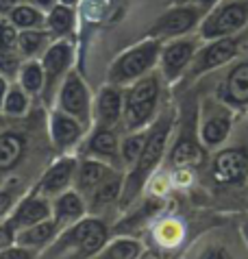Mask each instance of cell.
<instances>
[{"mask_svg": "<svg viewBox=\"0 0 248 259\" xmlns=\"http://www.w3.org/2000/svg\"><path fill=\"white\" fill-rule=\"evenodd\" d=\"M172 128H174V113L170 109L166 113H161V116L148 126V138H146L140 159L135 161V165L127 172V177H124L122 194H120V200H118L122 209H127V207H131L135 203V198L142 194L146 183H148V179L155 175L159 163L163 161V157L168 153V142H170Z\"/></svg>", "mask_w": 248, "mask_h": 259, "instance_id": "cell-1", "label": "cell"}, {"mask_svg": "<svg viewBox=\"0 0 248 259\" xmlns=\"http://www.w3.org/2000/svg\"><path fill=\"white\" fill-rule=\"evenodd\" d=\"M109 240V227L98 215H83L74 225L63 227L55 242L42 250L39 259H87Z\"/></svg>", "mask_w": 248, "mask_h": 259, "instance_id": "cell-2", "label": "cell"}, {"mask_svg": "<svg viewBox=\"0 0 248 259\" xmlns=\"http://www.w3.org/2000/svg\"><path fill=\"white\" fill-rule=\"evenodd\" d=\"M161 74L159 70L148 72L146 76L137 78L129 88H124V111L122 124L127 133L148 128L157 120L159 98H161Z\"/></svg>", "mask_w": 248, "mask_h": 259, "instance_id": "cell-3", "label": "cell"}, {"mask_svg": "<svg viewBox=\"0 0 248 259\" xmlns=\"http://www.w3.org/2000/svg\"><path fill=\"white\" fill-rule=\"evenodd\" d=\"M161 46H163L161 39L144 37L142 41H137V44H133L131 48L122 50L107 70V83L129 88L137 78L146 76L148 72L155 70V66L159 63Z\"/></svg>", "mask_w": 248, "mask_h": 259, "instance_id": "cell-4", "label": "cell"}, {"mask_svg": "<svg viewBox=\"0 0 248 259\" xmlns=\"http://www.w3.org/2000/svg\"><path fill=\"white\" fill-rule=\"evenodd\" d=\"M248 26V0H227L205 13L198 26V39L233 37Z\"/></svg>", "mask_w": 248, "mask_h": 259, "instance_id": "cell-5", "label": "cell"}, {"mask_svg": "<svg viewBox=\"0 0 248 259\" xmlns=\"http://www.w3.org/2000/svg\"><path fill=\"white\" fill-rule=\"evenodd\" d=\"M205 9L196 5H189V3H179L166 9L161 16H159L155 22L150 24L146 37H152V39H177V37H185L192 31L200 26L202 18H205Z\"/></svg>", "mask_w": 248, "mask_h": 259, "instance_id": "cell-6", "label": "cell"}, {"mask_svg": "<svg viewBox=\"0 0 248 259\" xmlns=\"http://www.w3.org/2000/svg\"><path fill=\"white\" fill-rule=\"evenodd\" d=\"M183 122L179 126V138L172 144L168 153V165L170 168H189V165H200L205 161V146L198 138V113L185 109Z\"/></svg>", "mask_w": 248, "mask_h": 259, "instance_id": "cell-7", "label": "cell"}, {"mask_svg": "<svg viewBox=\"0 0 248 259\" xmlns=\"http://www.w3.org/2000/svg\"><path fill=\"white\" fill-rule=\"evenodd\" d=\"M92 105L94 98L90 94V88L83 81V76L78 72L70 70L61 81L59 90H57V109L65 111L68 116L76 118L85 128H90L94 124Z\"/></svg>", "mask_w": 248, "mask_h": 259, "instance_id": "cell-8", "label": "cell"}, {"mask_svg": "<svg viewBox=\"0 0 248 259\" xmlns=\"http://www.w3.org/2000/svg\"><path fill=\"white\" fill-rule=\"evenodd\" d=\"M237 50H239V39L235 35H233V37L209 39L205 46H198V50H196L183 81L192 83L194 78L207 74V72H214L218 68L227 66V63H231L237 57Z\"/></svg>", "mask_w": 248, "mask_h": 259, "instance_id": "cell-9", "label": "cell"}, {"mask_svg": "<svg viewBox=\"0 0 248 259\" xmlns=\"http://www.w3.org/2000/svg\"><path fill=\"white\" fill-rule=\"evenodd\" d=\"M198 46H200L198 37H187V35L163 41L157 66H159V74H161L166 83H177L185 76Z\"/></svg>", "mask_w": 248, "mask_h": 259, "instance_id": "cell-10", "label": "cell"}, {"mask_svg": "<svg viewBox=\"0 0 248 259\" xmlns=\"http://www.w3.org/2000/svg\"><path fill=\"white\" fill-rule=\"evenodd\" d=\"M233 126V109L220 100L216 103H202L198 138L205 148H220L231 135Z\"/></svg>", "mask_w": 248, "mask_h": 259, "instance_id": "cell-11", "label": "cell"}, {"mask_svg": "<svg viewBox=\"0 0 248 259\" xmlns=\"http://www.w3.org/2000/svg\"><path fill=\"white\" fill-rule=\"evenodd\" d=\"M72 59H74V46L70 39H55L46 48V53L39 57L44 74H46L44 98H50L55 94V90H59L65 74L72 70Z\"/></svg>", "mask_w": 248, "mask_h": 259, "instance_id": "cell-12", "label": "cell"}, {"mask_svg": "<svg viewBox=\"0 0 248 259\" xmlns=\"http://www.w3.org/2000/svg\"><path fill=\"white\" fill-rule=\"evenodd\" d=\"M211 177L220 185L242 183L248 177V148L235 146L218 150L211 159Z\"/></svg>", "mask_w": 248, "mask_h": 259, "instance_id": "cell-13", "label": "cell"}, {"mask_svg": "<svg viewBox=\"0 0 248 259\" xmlns=\"http://www.w3.org/2000/svg\"><path fill=\"white\" fill-rule=\"evenodd\" d=\"M83 157H92V159L105 161L113 168L122 170V159H120V140L111 126L94 124V131L90 140L83 146Z\"/></svg>", "mask_w": 248, "mask_h": 259, "instance_id": "cell-14", "label": "cell"}, {"mask_svg": "<svg viewBox=\"0 0 248 259\" xmlns=\"http://www.w3.org/2000/svg\"><path fill=\"white\" fill-rule=\"evenodd\" d=\"M76 163L78 159L72 155H61L53 165H48L46 172L42 175L39 183L35 185V190L44 196H59L61 192L70 190L74 183V172H76Z\"/></svg>", "mask_w": 248, "mask_h": 259, "instance_id": "cell-15", "label": "cell"}, {"mask_svg": "<svg viewBox=\"0 0 248 259\" xmlns=\"http://www.w3.org/2000/svg\"><path fill=\"white\" fill-rule=\"evenodd\" d=\"M46 218H53V203L48 200V196L39 194L35 188L28 194H24L9 213V220L16 225L18 231L37 225V222L46 220Z\"/></svg>", "mask_w": 248, "mask_h": 259, "instance_id": "cell-16", "label": "cell"}, {"mask_svg": "<svg viewBox=\"0 0 248 259\" xmlns=\"http://www.w3.org/2000/svg\"><path fill=\"white\" fill-rule=\"evenodd\" d=\"M48 133L53 140V146L59 153H68L70 148H74L85 135V126L76 118L68 116L61 109H53L48 116Z\"/></svg>", "mask_w": 248, "mask_h": 259, "instance_id": "cell-17", "label": "cell"}, {"mask_svg": "<svg viewBox=\"0 0 248 259\" xmlns=\"http://www.w3.org/2000/svg\"><path fill=\"white\" fill-rule=\"evenodd\" d=\"M122 111H124V88L111 83L103 85L92 105L94 124H103V126L118 124L122 120Z\"/></svg>", "mask_w": 248, "mask_h": 259, "instance_id": "cell-18", "label": "cell"}, {"mask_svg": "<svg viewBox=\"0 0 248 259\" xmlns=\"http://www.w3.org/2000/svg\"><path fill=\"white\" fill-rule=\"evenodd\" d=\"M28 153V135L20 128H3L0 133V183L24 161Z\"/></svg>", "mask_w": 248, "mask_h": 259, "instance_id": "cell-19", "label": "cell"}, {"mask_svg": "<svg viewBox=\"0 0 248 259\" xmlns=\"http://www.w3.org/2000/svg\"><path fill=\"white\" fill-rule=\"evenodd\" d=\"M218 100L231 109L248 107V61L235 63L218 88Z\"/></svg>", "mask_w": 248, "mask_h": 259, "instance_id": "cell-20", "label": "cell"}, {"mask_svg": "<svg viewBox=\"0 0 248 259\" xmlns=\"http://www.w3.org/2000/svg\"><path fill=\"white\" fill-rule=\"evenodd\" d=\"M115 172H120V170L105 163V161L92 159V157H83V159H78V163H76L74 183L72 185H74V190L78 194L87 196V194H92L100 183H105L109 177H113Z\"/></svg>", "mask_w": 248, "mask_h": 259, "instance_id": "cell-21", "label": "cell"}, {"mask_svg": "<svg viewBox=\"0 0 248 259\" xmlns=\"http://www.w3.org/2000/svg\"><path fill=\"white\" fill-rule=\"evenodd\" d=\"M24 57L18 48V28L7 18H0V74L7 78H16Z\"/></svg>", "mask_w": 248, "mask_h": 259, "instance_id": "cell-22", "label": "cell"}, {"mask_svg": "<svg viewBox=\"0 0 248 259\" xmlns=\"http://www.w3.org/2000/svg\"><path fill=\"white\" fill-rule=\"evenodd\" d=\"M83 215H87V203L83 198V194H78L74 188L61 192L59 196H55L53 200V218L59 222V227H70L76 220H81Z\"/></svg>", "mask_w": 248, "mask_h": 259, "instance_id": "cell-23", "label": "cell"}, {"mask_svg": "<svg viewBox=\"0 0 248 259\" xmlns=\"http://www.w3.org/2000/svg\"><path fill=\"white\" fill-rule=\"evenodd\" d=\"M59 231H61L59 222H57L55 218H46V220H42V222H37V225H33V227L20 229L18 237H16V244L31 248V250H35V253H39V250L48 248L50 244L55 242V237L59 235Z\"/></svg>", "mask_w": 248, "mask_h": 259, "instance_id": "cell-24", "label": "cell"}, {"mask_svg": "<svg viewBox=\"0 0 248 259\" xmlns=\"http://www.w3.org/2000/svg\"><path fill=\"white\" fill-rule=\"evenodd\" d=\"M76 26V11L74 5L57 3L53 9L46 11V24L44 28L50 33L53 39H68Z\"/></svg>", "mask_w": 248, "mask_h": 259, "instance_id": "cell-25", "label": "cell"}, {"mask_svg": "<svg viewBox=\"0 0 248 259\" xmlns=\"http://www.w3.org/2000/svg\"><path fill=\"white\" fill-rule=\"evenodd\" d=\"M122 185H124L122 172H115V175L109 177L105 183H100L92 194H87V200H85L87 209L96 215V213H100L103 209H107L111 203H118L120 194H122Z\"/></svg>", "mask_w": 248, "mask_h": 259, "instance_id": "cell-26", "label": "cell"}, {"mask_svg": "<svg viewBox=\"0 0 248 259\" xmlns=\"http://www.w3.org/2000/svg\"><path fill=\"white\" fill-rule=\"evenodd\" d=\"M53 37L46 28H28V31H18V48L24 59H39L46 53V48L53 44Z\"/></svg>", "mask_w": 248, "mask_h": 259, "instance_id": "cell-27", "label": "cell"}, {"mask_svg": "<svg viewBox=\"0 0 248 259\" xmlns=\"http://www.w3.org/2000/svg\"><path fill=\"white\" fill-rule=\"evenodd\" d=\"M144 253V246L140 240L133 237H115V240L107 242L98 253H94L87 259H140Z\"/></svg>", "mask_w": 248, "mask_h": 259, "instance_id": "cell-28", "label": "cell"}, {"mask_svg": "<svg viewBox=\"0 0 248 259\" xmlns=\"http://www.w3.org/2000/svg\"><path fill=\"white\" fill-rule=\"evenodd\" d=\"M16 81L26 94L39 96L44 94V85H46V74H44L42 61L39 59H24V63L18 70Z\"/></svg>", "mask_w": 248, "mask_h": 259, "instance_id": "cell-29", "label": "cell"}, {"mask_svg": "<svg viewBox=\"0 0 248 259\" xmlns=\"http://www.w3.org/2000/svg\"><path fill=\"white\" fill-rule=\"evenodd\" d=\"M9 22L18 28V31H28V28H44L46 24V13L42 9H37L35 5H31L26 0H22L20 5H16L13 9L5 16Z\"/></svg>", "mask_w": 248, "mask_h": 259, "instance_id": "cell-30", "label": "cell"}, {"mask_svg": "<svg viewBox=\"0 0 248 259\" xmlns=\"http://www.w3.org/2000/svg\"><path fill=\"white\" fill-rule=\"evenodd\" d=\"M31 109V94H26L20 85H9V92L0 105V111H3L5 118H11V120H22Z\"/></svg>", "mask_w": 248, "mask_h": 259, "instance_id": "cell-31", "label": "cell"}, {"mask_svg": "<svg viewBox=\"0 0 248 259\" xmlns=\"http://www.w3.org/2000/svg\"><path fill=\"white\" fill-rule=\"evenodd\" d=\"M146 138H148V128H142V131H133L127 133L120 140V159H122V168L131 170L135 165V161L140 159Z\"/></svg>", "mask_w": 248, "mask_h": 259, "instance_id": "cell-32", "label": "cell"}, {"mask_svg": "<svg viewBox=\"0 0 248 259\" xmlns=\"http://www.w3.org/2000/svg\"><path fill=\"white\" fill-rule=\"evenodd\" d=\"M24 196V188H22V179H5L0 183V220L9 218L11 209L18 205V200Z\"/></svg>", "mask_w": 248, "mask_h": 259, "instance_id": "cell-33", "label": "cell"}, {"mask_svg": "<svg viewBox=\"0 0 248 259\" xmlns=\"http://www.w3.org/2000/svg\"><path fill=\"white\" fill-rule=\"evenodd\" d=\"M155 242L159 244V250L163 248H177V244L183 237V227L177 220H163L161 225H157L155 229Z\"/></svg>", "mask_w": 248, "mask_h": 259, "instance_id": "cell-34", "label": "cell"}, {"mask_svg": "<svg viewBox=\"0 0 248 259\" xmlns=\"http://www.w3.org/2000/svg\"><path fill=\"white\" fill-rule=\"evenodd\" d=\"M198 259H235L229 246H224L220 242H211L198 253Z\"/></svg>", "mask_w": 248, "mask_h": 259, "instance_id": "cell-35", "label": "cell"}, {"mask_svg": "<svg viewBox=\"0 0 248 259\" xmlns=\"http://www.w3.org/2000/svg\"><path fill=\"white\" fill-rule=\"evenodd\" d=\"M16 237H18V229L16 225L9 220V218H3L0 220V253L5 248H9L16 244Z\"/></svg>", "mask_w": 248, "mask_h": 259, "instance_id": "cell-36", "label": "cell"}, {"mask_svg": "<svg viewBox=\"0 0 248 259\" xmlns=\"http://www.w3.org/2000/svg\"><path fill=\"white\" fill-rule=\"evenodd\" d=\"M37 253L26 246H20V244H13V246L5 248L3 253H0V259H37L35 257Z\"/></svg>", "mask_w": 248, "mask_h": 259, "instance_id": "cell-37", "label": "cell"}, {"mask_svg": "<svg viewBox=\"0 0 248 259\" xmlns=\"http://www.w3.org/2000/svg\"><path fill=\"white\" fill-rule=\"evenodd\" d=\"M181 3H189V5L200 7V9H205V11H211L216 5H220V0H181Z\"/></svg>", "mask_w": 248, "mask_h": 259, "instance_id": "cell-38", "label": "cell"}, {"mask_svg": "<svg viewBox=\"0 0 248 259\" xmlns=\"http://www.w3.org/2000/svg\"><path fill=\"white\" fill-rule=\"evenodd\" d=\"M28 3L35 5V7H37V9H42L44 13H46V11L53 9V7H55L57 3H59V0H28Z\"/></svg>", "mask_w": 248, "mask_h": 259, "instance_id": "cell-39", "label": "cell"}, {"mask_svg": "<svg viewBox=\"0 0 248 259\" xmlns=\"http://www.w3.org/2000/svg\"><path fill=\"white\" fill-rule=\"evenodd\" d=\"M20 3H22V0H0V18H5L7 13H9L13 7L20 5Z\"/></svg>", "mask_w": 248, "mask_h": 259, "instance_id": "cell-40", "label": "cell"}, {"mask_svg": "<svg viewBox=\"0 0 248 259\" xmlns=\"http://www.w3.org/2000/svg\"><path fill=\"white\" fill-rule=\"evenodd\" d=\"M7 92H9V78H7L5 74H0V105H3Z\"/></svg>", "mask_w": 248, "mask_h": 259, "instance_id": "cell-41", "label": "cell"}, {"mask_svg": "<svg viewBox=\"0 0 248 259\" xmlns=\"http://www.w3.org/2000/svg\"><path fill=\"white\" fill-rule=\"evenodd\" d=\"M242 231H244V237H246V242H248V220L244 222V227H242Z\"/></svg>", "mask_w": 248, "mask_h": 259, "instance_id": "cell-42", "label": "cell"}, {"mask_svg": "<svg viewBox=\"0 0 248 259\" xmlns=\"http://www.w3.org/2000/svg\"><path fill=\"white\" fill-rule=\"evenodd\" d=\"M3 128H5V116H3V111H0V133H3Z\"/></svg>", "mask_w": 248, "mask_h": 259, "instance_id": "cell-43", "label": "cell"}, {"mask_svg": "<svg viewBox=\"0 0 248 259\" xmlns=\"http://www.w3.org/2000/svg\"><path fill=\"white\" fill-rule=\"evenodd\" d=\"M59 3H63V5H76V0H59Z\"/></svg>", "mask_w": 248, "mask_h": 259, "instance_id": "cell-44", "label": "cell"}]
</instances>
